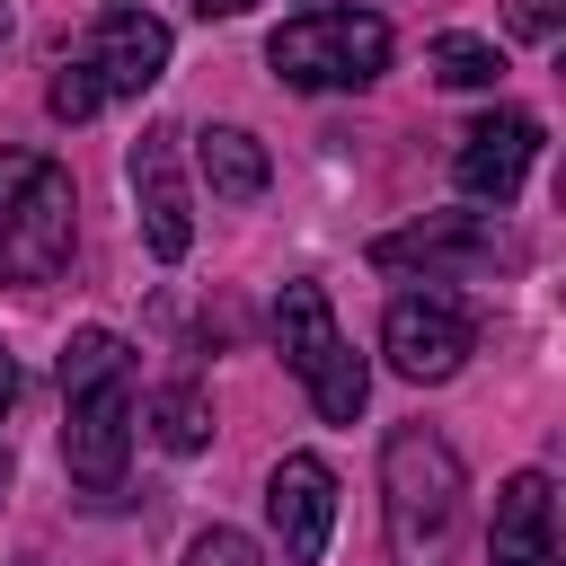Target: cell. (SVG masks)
<instances>
[{"instance_id": "cell-17", "label": "cell", "mask_w": 566, "mask_h": 566, "mask_svg": "<svg viewBox=\"0 0 566 566\" xmlns=\"http://www.w3.org/2000/svg\"><path fill=\"white\" fill-rule=\"evenodd\" d=\"M186 566H256V539H248V531H230V522H212V531L186 548Z\"/></svg>"}, {"instance_id": "cell-3", "label": "cell", "mask_w": 566, "mask_h": 566, "mask_svg": "<svg viewBox=\"0 0 566 566\" xmlns=\"http://www.w3.org/2000/svg\"><path fill=\"white\" fill-rule=\"evenodd\" d=\"M274 345H283V363L310 380V407H318L327 424H354V416H363L371 371H363V354L345 345V327H336V310H327L318 283H283V292H274Z\"/></svg>"}, {"instance_id": "cell-21", "label": "cell", "mask_w": 566, "mask_h": 566, "mask_svg": "<svg viewBox=\"0 0 566 566\" xmlns=\"http://www.w3.org/2000/svg\"><path fill=\"white\" fill-rule=\"evenodd\" d=\"M0 486H9V451H0Z\"/></svg>"}, {"instance_id": "cell-18", "label": "cell", "mask_w": 566, "mask_h": 566, "mask_svg": "<svg viewBox=\"0 0 566 566\" xmlns=\"http://www.w3.org/2000/svg\"><path fill=\"white\" fill-rule=\"evenodd\" d=\"M557 18H566V0H504V27L522 44H557Z\"/></svg>"}, {"instance_id": "cell-16", "label": "cell", "mask_w": 566, "mask_h": 566, "mask_svg": "<svg viewBox=\"0 0 566 566\" xmlns=\"http://www.w3.org/2000/svg\"><path fill=\"white\" fill-rule=\"evenodd\" d=\"M44 106H53L62 124H88V115L106 106V88H97V71H88V62H62V71H53V88H44Z\"/></svg>"}, {"instance_id": "cell-4", "label": "cell", "mask_w": 566, "mask_h": 566, "mask_svg": "<svg viewBox=\"0 0 566 566\" xmlns=\"http://www.w3.org/2000/svg\"><path fill=\"white\" fill-rule=\"evenodd\" d=\"M265 62L292 88H363L389 71V18L371 9H301L292 27L265 35Z\"/></svg>"}, {"instance_id": "cell-19", "label": "cell", "mask_w": 566, "mask_h": 566, "mask_svg": "<svg viewBox=\"0 0 566 566\" xmlns=\"http://www.w3.org/2000/svg\"><path fill=\"white\" fill-rule=\"evenodd\" d=\"M195 9H203V18H248L256 0H195Z\"/></svg>"}, {"instance_id": "cell-11", "label": "cell", "mask_w": 566, "mask_h": 566, "mask_svg": "<svg viewBox=\"0 0 566 566\" xmlns=\"http://www.w3.org/2000/svg\"><path fill=\"white\" fill-rule=\"evenodd\" d=\"M80 62L97 71V88H106V97H142V88L168 71V27H159L150 9H106Z\"/></svg>"}, {"instance_id": "cell-12", "label": "cell", "mask_w": 566, "mask_h": 566, "mask_svg": "<svg viewBox=\"0 0 566 566\" xmlns=\"http://www.w3.org/2000/svg\"><path fill=\"white\" fill-rule=\"evenodd\" d=\"M495 566H557V495L539 469L495 486Z\"/></svg>"}, {"instance_id": "cell-15", "label": "cell", "mask_w": 566, "mask_h": 566, "mask_svg": "<svg viewBox=\"0 0 566 566\" xmlns=\"http://www.w3.org/2000/svg\"><path fill=\"white\" fill-rule=\"evenodd\" d=\"M150 424H159V442H168L177 460L212 442V407H203V389H195V380H177V389H159V398H150Z\"/></svg>"}, {"instance_id": "cell-10", "label": "cell", "mask_w": 566, "mask_h": 566, "mask_svg": "<svg viewBox=\"0 0 566 566\" xmlns=\"http://www.w3.org/2000/svg\"><path fill=\"white\" fill-rule=\"evenodd\" d=\"M531 159H539V124H531V115H486V124L460 133V150H451V186L478 195V203H513L522 177H531Z\"/></svg>"}, {"instance_id": "cell-7", "label": "cell", "mask_w": 566, "mask_h": 566, "mask_svg": "<svg viewBox=\"0 0 566 566\" xmlns=\"http://www.w3.org/2000/svg\"><path fill=\"white\" fill-rule=\"evenodd\" d=\"M265 522L283 539L292 566H318L327 557V531H336V478L318 451H283L274 478H265Z\"/></svg>"}, {"instance_id": "cell-9", "label": "cell", "mask_w": 566, "mask_h": 566, "mask_svg": "<svg viewBox=\"0 0 566 566\" xmlns=\"http://www.w3.org/2000/svg\"><path fill=\"white\" fill-rule=\"evenodd\" d=\"M371 265L380 274H407V265H424V274H486V265H513V239H495L469 212H442V221H416V230L380 239Z\"/></svg>"}, {"instance_id": "cell-13", "label": "cell", "mask_w": 566, "mask_h": 566, "mask_svg": "<svg viewBox=\"0 0 566 566\" xmlns=\"http://www.w3.org/2000/svg\"><path fill=\"white\" fill-rule=\"evenodd\" d=\"M195 159H203V186L221 195V203H256L265 195V142L256 133H239V124H212L203 142H195Z\"/></svg>"}, {"instance_id": "cell-1", "label": "cell", "mask_w": 566, "mask_h": 566, "mask_svg": "<svg viewBox=\"0 0 566 566\" xmlns=\"http://www.w3.org/2000/svg\"><path fill=\"white\" fill-rule=\"evenodd\" d=\"M460 495H469L460 451H451L442 433H424V424H398L389 451H380L389 557H398V566H433V557L451 548V531H460Z\"/></svg>"}, {"instance_id": "cell-5", "label": "cell", "mask_w": 566, "mask_h": 566, "mask_svg": "<svg viewBox=\"0 0 566 566\" xmlns=\"http://www.w3.org/2000/svg\"><path fill=\"white\" fill-rule=\"evenodd\" d=\"M71 398V424H62V469L80 495H115L124 486V451H133V371H97Z\"/></svg>"}, {"instance_id": "cell-14", "label": "cell", "mask_w": 566, "mask_h": 566, "mask_svg": "<svg viewBox=\"0 0 566 566\" xmlns=\"http://www.w3.org/2000/svg\"><path fill=\"white\" fill-rule=\"evenodd\" d=\"M424 62H433L442 88H495V80H504V53H495L486 35H433Z\"/></svg>"}, {"instance_id": "cell-8", "label": "cell", "mask_w": 566, "mask_h": 566, "mask_svg": "<svg viewBox=\"0 0 566 566\" xmlns=\"http://www.w3.org/2000/svg\"><path fill=\"white\" fill-rule=\"evenodd\" d=\"M124 168H133V195H142V239H150V256L177 265V256L195 248V203H186V177H177V133L150 124Z\"/></svg>"}, {"instance_id": "cell-20", "label": "cell", "mask_w": 566, "mask_h": 566, "mask_svg": "<svg viewBox=\"0 0 566 566\" xmlns=\"http://www.w3.org/2000/svg\"><path fill=\"white\" fill-rule=\"evenodd\" d=\"M9 398H18V363L0 354V416H9Z\"/></svg>"}, {"instance_id": "cell-22", "label": "cell", "mask_w": 566, "mask_h": 566, "mask_svg": "<svg viewBox=\"0 0 566 566\" xmlns=\"http://www.w3.org/2000/svg\"><path fill=\"white\" fill-rule=\"evenodd\" d=\"M0 35H9V9H0Z\"/></svg>"}, {"instance_id": "cell-6", "label": "cell", "mask_w": 566, "mask_h": 566, "mask_svg": "<svg viewBox=\"0 0 566 566\" xmlns=\"http://www.w3.org/2000/svg\"><path fill=\"white\" fill-rule=\"evenodd\" d=\"M469 345H478V327H469V310L442 301V292H407V301H389V318H380V354H389L398 380H451V371L469 363Z\"/></svg>"}, {"instance_id": "cell-2", "label": "cell", "mask_w": 566, "mask_h": 566, "mask_svg": "<svg viewBox=\"0 0 566 566\" xmlns=\"http://www.w3.org/2000/svg\"><path fill=\"white\" fill-rule=\"evenodd\" d=\"M71 177L35 150L0 159V283H53L71 265Z\"/></svg>"}]
</instances>
